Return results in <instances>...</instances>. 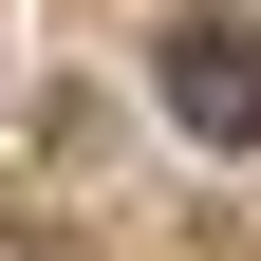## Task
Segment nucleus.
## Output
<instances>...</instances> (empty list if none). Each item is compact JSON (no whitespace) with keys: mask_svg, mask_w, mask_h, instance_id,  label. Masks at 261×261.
<instances>
[{"mask_svg":"<svg viewBox=\"0 0 261 261\" xmlns=\"http://www.w3.org/2000/svg\"><path fill=\"white\" fill-rule=\"evenodd\" d=\"M168 112L205 149H261V19H168Z\"/></svg>","mask_w":261,"mask_h":261,"instance_id":"nucleus-1","label":"nucleus"}]
</instances>
